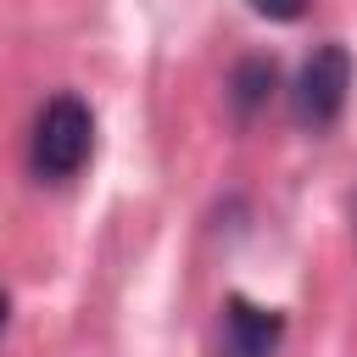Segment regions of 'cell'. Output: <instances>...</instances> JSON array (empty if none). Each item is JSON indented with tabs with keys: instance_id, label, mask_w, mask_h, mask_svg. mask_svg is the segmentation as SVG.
Segmentation results:
<instances>
[{
	"instance_id": "cell-1",
	"label": "cell",
	"mask_w": 357,
	"mask_h": 357,
	"mask_svg": "<svg viewBox=\"0 0 357 357\" xmlns=\"http://www.w3.org/2000/svg\"><path fill=\"white\" fill-rule=\"evenodd\" d=\"M95 151V117L78 95H50L33 117V139H28V167L39 178H73Z\"/></svg>"
},
{
	"instance_id": "cell-4",
	"label": "cell",
	"mask_w": 357,
	"mask_h": 357,
	"mask_svg": "<svg viewBox=\"0 0 357 357\" xmlns=\"http://www.w3.org/2000/svg\"><path fill=\"white\" fill-rule=\"evenodd\" d=\"M273 84H279L273 56H245V61L234 67V78H229V100H234V112H240V117H257V112L268 106Z\"/></svg>"
},
{
	"instance_id": "cell-3",
	"label": "cell",
	"mask_w": 357,
	"mask_h": 357,
	"mask_svg": "<svg viewBox=\"0 0 357 357\" xmlns=\"http://www.w3.org/2000/svg\"><path fill=\"white\" fill-rule=\"evenodd\" d=\"M284 340V312L257 307L245 296L223 301V357H273Z\"/></svg>"
},
{
	"instance_id": "cell-2",
	"label": "cell",
	"mask_w": 357,
	"mask_h": 357,
	"mask_svg": "<svg viewBox=\"0 0 357 357\" xmlns=\"http://www.w3.org/2000/svg\"><path fill=\"white\" fill-rule=\"evenodd\" d=\"M346 95H351V50L346 45H318L301 73H296V89H290V112L301 128H329L340 112H346Z\"/></svg>"
},
{
	"instance_id": "cell-6",
	"label": "cell",
	"mask_w": 357,
	"mask_h": 357,
	"mask_svg": "<svg viewBox=\"0 0 357 357\" xmlns=\"http://www.w3.org/2000/svg\"><path fill=\"white\" fill-rule=\"evenodd\" d=\"M0 329H6V296H0Z\"/></svg>"
},
{
	"instance_id": "cell-5",
	"label": "cell",
	"mask_w": 357,
	"mask_h": 357,
	"mask_svg": "<svg viewBox=\"0 0 357 357\" xmlns=\"http://www.w3.org/2000/svg\"><path fill=\"white\" fill-rule=\"evenodd\" d=\"M251 11L268 17V22H296L307 11V0H251Z\"/></svg>"
}]
</instances>
